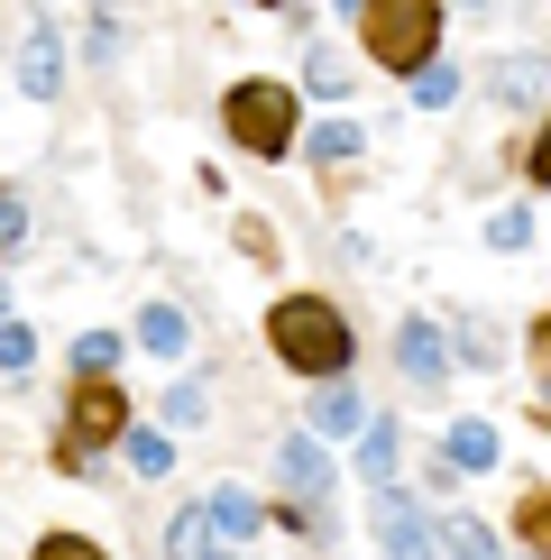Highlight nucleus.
<instances>
[{
	"label": "nucleus",
	"mask_w": 551,
	"mask_h": 560,
	"mask_svg": "<svg viewBox=\"0 0 551 560\" xmlns=\"http://www.w3.org/2000/svg\"><path fill=\"white\" fill-rule=\"evenodd\" d=\"M19 240H28V202L0 184V258H19Z\"/></svg>",
	"instance_id": "a878e982"
},
{
	"label": "nucleus",
	"mask_w": 551,
	"mask_h": 560,
	"mask_svg": "<svg viewBox=\"0 0 551 560\" xmlns=\"http://www.w3.org/2000/svg\"><path fill=\"white\" fill-rule=\"evenodd\" d=\"M450 349H459L469 368H496V359H505V340L488 331V322H459V340H450Z\"/></svg>",
	"instance_id": "393cba45"
},
{
	"label": "nucleus",
	"mask_w": 551,
	"mask_h": 560,
	"mask_svg": "<svg viewBox=\"0 0 551 560\" xmlns=\"http://www.w3.org/2000/svg\"><path fill=\"white\" fill-rule=\"evenodd\" d=\"M212 524H221V542H258V533H267V505L248 497V487H221V497H212Z\"/></svg>",
	"instance_id": "dca6fc26"
},
{
	"label": "nucleus",
	"mask_w": 551,
	"mask_h": 560,
	"mask_svg": "<svg viewBox=\"0 0 551 560\" xmlns=\"http://www.w3.org/2000/svg\"><path fill=\"white\" fill-rule=\"evenodd\" d=\"M331 248H340V267H377V248H367V230H340Z\"/></svg>",
	"instance_id": "7c9ffc66"
},
{
	"label": "nucleus",
	"mask_w": 551,
	"mask_h": 560,
	"mask_svg": "<svg viewBox=\"0 0 551 560\" xmlns=\"http://www.w3.org/2000/svg\"><path fill=\"white\" fill-rule=\"evenodd\" d=\"M304 156H313L321 175L350 166V156H359V120H313V129H304Z\"/></svg>",
	"instance_id": "6ab92c4d"
},
{
	"label": "nucleus",
	"mask_w": 551,
	"mask_h": 560,
	"mask_svg": "<svg viewBox=\"0 0 551 560\" xmlns=\"http://www.w3.org/2000/svg\"><path fill=\"white\" fill-rule=\"evenodd\" d=\"M478 92L505 110H551V56H496L478 65Z\"/></svg>",
	"instance_id": "423d86ee"
},
{
	"label": "nucleus",
	"mask_w": 551,
	"mask_h": 560,
	"mask_svg": "<svg viewBox=\"0 0 551 560\" xmlns=\"http://www.w3.org/2000/svg\"><path fill=\"white\" fill-rule=\"evenodd\" d=\"M396 451H405V432H396V413H377V423L359 432V478H377V487H396Z\"/></svg>",
	"instance_id": "4468645a"
},
{
	"label": "nucleus",
	"mask_w": 551,
	"mask_h": 560,
	"mask_svg": "<svg viewBox=\"0 0 551 560\" xmlns=\"http://www.w3.org/2000/svg\"><path fill=\"white\" fill-rule=\"evenodd\" d=\"M515 533H524V551H542V560H551V487H534V497L515 505Z\"/></svg>",
	"instance_id": "4be33fe9"
},
{
	"label": "nucleus",
	"mask_w": 551,
	"mask_h": 560,
	"mask_svg": "<svg viewBox=\"0 0 551 560\" xmlns=\"http://www.w3.org/2000/svg\"><path fill=\"white\" fill-rule=\"evenodd\" d=\"M156 413H166V432H202V423H212V386H202V377H175L166 395H156Z\"/></svg>",
	"instance_id": "f3484780"
},
{
	"label": "nucleus",
	"mask_w": 551,
	"mask_h": 560,
	"mask_svg": "<svg viewBox=\"0 0 551 560\" xmlns=\"http://www.w3.org/2000/svg\"><path fill=\"white\" fill-rule=\"evenodd\" d=\"M367 533H377V560H442V533H432V515L405 487H377L367 497Z\"/></svg>",
	"instance_id": "39448f33"
},
{
	"label": "nucleus",
	"mask_w": 551,
	"mask_h": 560,
	"mask_svg": "<svg viewBox=\"0 0 551 560\" xmlns=\"http://www.w3.org/2000/svg\"><path fill=\"white\" fill-rule=\"evenodd\" d=\"M478 10H488V0H478Z\"/></svg>",
	"instance_id": "f704fd0d"
},
{
	"label": "nucleus",
	"mask_w": 551,
	"mask_h": 560,
	"mask_svg": "<svg viewBox=\"0 0 551 560\" xmlns=\"http://www.w3.org/2000/svg\"><path fill=\"white\" fill-rule=\"evenodd\" d=\"M221 524H212V505H184V515L166 524V560H221Z\"/></svg>",
	"instance_id": "ddd939ff"
},
{
	"label": "nucleus",
	"mask_w": 551,
	"mask_h": 560,
	"mask_svg": "<svg viewBox=\"0 0 551 560\" xmlns=\"http://www.w3.org/2000/svg\"><path fill=\"white\" fill-rule=\"evenodd\" d=\"M524 175H534V184H542V194H551V120L534 129V148H524Z\"/></svg>",
	"instance_id": "c756f323"
},
{
	"label": "nucleus",
	"mask_w": 551,
	"mask_h": 560,
	"mask_svg": "<svg viewBox=\"0 0 551 560\" xmlns=\"http://www.w3.org/2000/svg\"><path fill=\"white\" fill-rule=\"evenodd\" d=\"M331 10H340V19H367V0H331Z\"/></svg>",
	"instance_id": "2f4dec72"
},
{
	"label": "nucleus",
	"mask_w": 551,
	"mask_h": 560,
	"mask_svg": "<svg viewBox=\"0 0 551 560\" xmlns=\"http://www.w3.org/2000/svg\"><path fill=\"white\" fill-rule=\"evenodd\" d=\"M0 313H10V294H0Z\"/></svg>",
	"instance_id": "72a5a7b5"
},
{
	"label": "nucleus",
	"mask_w": 551,
	"mask_h": 560,
	"mask_svg": "<svg viewBox=\"0 0 551 560\" xmlns=\"http://www.w3.org/2000/svg\"><path fill=\"white\" fill-rule=\"evenodd\" d=\"M304 92H313V102H340V92H350V56H340L331 37L304 46Z\"/></svg>",
	"instance_id": "a211bd4d"
},
{
	"label": "nucleus",
	"mask_w": 551,
	"mask_h": 560,
	"mask_svg": "<svg viewBox=\"0 0 551 560\" xmlns=\"http://www.w3.org/2000/svg\"><path fill=\"white\" fill-rule=\"evenodd\" d=\"M276 478H285L304 505H331V478L340 469H331V451H321L313 432H294V441H276Z\"/></svg>",
	"instance_id": "1a4fd4ad"
},
{
	"label": "nucleus",
	"mask_w": 551,
	"mask_h": 560,
	"mask_svg": "<svg viewBox=\"0 0 551 560\" xmlns=\"http://www.w3.org/2000/svg\"><path fill=\"white\" fill-rule=\"evenodd\" d=\"M542 386H551V322H542Z\"/></svg>",
	"instance_id": "473e14b6"
},
{
	"label": "nucleus",
	"mask_w": 551,
	"mask_h": 560,
	"mask_svg": "<svg viewBox=\"0 0 551 560\" xmlns=\"http://www.w3.org/2000/svg\"><path fill=\"white\" fill-rule=\"evenodd\" d=\"M432 533H442V560H505L496 533L478 524V515H432Z\"/></svg>",
	"instance_id": "2eb2a0df"
},
{
	"label": "nucleus",
	"mask_w": 551,
	"mask_h": 560,
	"mask_svg": "<svg viewBox=\"0 0 551 560\" xmlns=\"http://www.w3.org/2000/svg\"><path fill=\"white\" fill-rule=\"evenodd\" d=\"M267 349L294 368V377H350V359H359V331H350V313H340L331 294H285L267 313Z\"/></svg>",
	"instance_id": "f257e3e1"
},
{
	"label": "nucleus",
	"mask_w": 551,
	"mask_h": 560,
	"mask_svg": "<svg viewBox=\"0 0 551 560\" xmlns=\"http://www.w3.org/2000/svg\"><path fill=\"white\" fill-rule=\"evenodd\" d=\"M450 359H459V349L442 340V322H432V313H405V331H396V368H405V377H413V386H442Z\"/></svg>",
	"instance_id": "6e6552de"
},
{
	"label": "nucleus",
	"mask_w": 551,
	"mask_h": 560,
	"mask_svg": "<svg viewBox=\"0 0 551 560\" xmlns=\"http://www.w3.org/2000/svg\"><path fill=\"white\" fill-rule=\"evenodd\" d=\"M19 92H28V102H56V92H65V46H56V19H37V28L19 37Z\"/></svg>",
	"instance_id": "9d476101"
},
{
	"label": "nucleus",
	"mask_w": 551,
	"mask_h": 560,
	"mask_svg": "<svg viewBox=\"0 0 551 560\" xmlns=\"http://www.w3.org/2000/svg\"><path fill=\"white\" fill-rule=\"evenodd\" d=\"M120 451H129V469H138V478H166V469H175V441H166V432H129Z\"/></svg>",
	"instance_id": "5701e85b"
},
{
	"label": "nucleus",
	"mask_w": 551,
	"mask_h": 560,
	"mask_svg": "<svg viewBox=\"0 0 551 560\" xmlns=\"http://www.w3.org/2000/svg\"><path fill=\"white\" fill-rule=\"evenodd\" d=\"M450 92H459V74H450V65H423V74H413V102H423V110H442Z\"/></svg>",
	"instance_id": "cd10ccee"
},
{
	"label": "nucleus",
	"mask_w": 551,
	"mask_h": 560,
	"mask_svg": "<svg viewBox=\"0 0 551 560\" xmlns=\"http://www.w3.org/2000/svg\"><path fill=\"white\" fill-rule=\"evenodd\" d=\"M28 368H37V331L19 313H0V377H28Z\"/></svg>",
	"instance_id": "412c9836"
},
{
	"label": "nucleus",
	"mask_w": 551,
	"mask_h": 560,
	"mask_svg": "<svg viewBox=\"0 0 551 560\" xmlns=\"http://www.w3.org/2000/svg\"><path fill=\"white\" fill-rule=\"evenodd\" d=\"M129 340H138V349H156V359H184V340H194V322H184V303H148Z\"/></svg>",
	"instance_id": "f8f14e48"
},
{
	"label": "nucleus",
	"mask_w": 551,
	"mask_h": 560,
	"mask_svg": "<svg viewBox=\"0 0 551 560\" xmlns=\"http://www.w3.org/2000/svg\"><path fill=\"white\" fill-rule=\"evenodd\" d=\"M37 560H110V551L92 542V533H46V542H37Z\"/></svg>",
	"instance_id": "bb28decb"
},
{
	"label": "nucleus",
	"mask_w": 551,
	"mask_h": 560,
	"mask_svg": "<svg viewBox=\"0 0 551 560\" xmlns=\"http://www.w3.org/2000/svg\"><path fill=\"white\" fill-rule=\"evenodd\" d=\"M110 46H120V19L102 10V19H92V28H83V56H92V65H110Z\"/></svg>",
	"instance_id": "c85d7f7f"
},
{
	"label": "nucleus",
	"mask_w": 551,
	"mask_h": 560,
	"mask_svg": "<svg viewBox=\"0 0 551 560\" xmlns=\"http://www.w3.org/2000/svg\"><path fill=\"white\" fill-rule=\"evenodd\" d=\"M120 359H129V331H83L74 340V377H120Z\"/></svg>",
	"instance_id": "aec40b11"
},
{
	"label": "nucleus",
	"mask_w": 551,
	"mask_h": 560,
	"mask_svg": "<svg viewBox=\"0 0 551 560\" xmlns=\"http://www.w3.org/2000/svg\"><path fill=\"white\" fill-rule=\"evenodd\" d=\"M359 37H367V65L377 74L413 83L423 65H442V0H367Z\"/></svg>",
	"instance_id": "f03ea898"
},
{
	"label": "nucleus",
	"mask_w": 551,
	"mask_h": 560,
	"mask_svg": "<svg viewBox=\"0 0 551 560\" xmlns=\"http://www.w3.org/2000/svg\"><path fill=\"white\" fill-rule=\"evenodd\" d=\"M488 248H534V212H524V202L488 212Z\"/></svg>",
	"instance_id": "b1692460"
},
{
	"label": "nucleus",
	"mask_w": 551,
	"mask_h": 560,
	"mask_svg": "<svg viewBox=\"0 0 551 560\" xmlns=\"http://www.w3.org/2000/svg\"><path fill=\"white\" fill-rule=\"evenodd\" d=\"M102 10H110V0H102Z\"/></svg>",
	"instance_id": "c9c22d12"
},
{
	"label": "nucleus",
	"mask_w": 551,
	"mask_h": 560,
	"mask_svg": "<svg viewBox=\"0 0 551 560\" xmlns=\"http://www.w3.org/2000/svg\"><path fill=\"white\" fill-rule=\"evenodd\" d=\"M442 459H450L459 478H488L496 459H505V441H496V423H478V413H469V423H450V432H442Z\"/></svg>",
	"instance_id": "9b49d317"
},
{
	"label": "nucleus",
	"mask_w": 551,
	"mask_h": 560,
	"mask_svg": "<svg viewBox=\"0 0 551 560\" xmlns=\"http://www.w3.org/2000/svg\"><path fill=\"white\" fill-rule=\"evenodd\" d=\"M110 441H129V395L120 377H83L74 395H65V432H56V469L83 478L92 459L110 451Z\"/></svg>",
	"instance_id": "7ed1b4c3"
},
{
	"label": "nucleus",
	"mask_w": 551,
	"mask_h": 560,
	"mask_svg": "<svg viewBox=\"0 0 551 560\" xmlns=\"http://www.w3.org/2000/svg\"><path fill=\"white\" fill-rule=\"evenodd\" d=\"M367 423H377V413H367V395H359L350 377H321V386L304 395V432H313V441H359Z\"/></svg>",
	"instance_id": "0eeeda50"
},
{
	"label": "nucleus",
	"mask_w": 551,
	"mask_h": 560,
	"mask_svg": "<svg viewBox=\"0 0 551 560\" xmlns=\"http://www.w3.org/2000/svg\"><path fill=\"white\" fill-rule=\"evenodd\" d=\"M221 129H230V148H248V156H285V148H304V120H294V92L285 83H230V102H221Z\"/></svg>",
	"instance_id": "20e7f679"
}]
</instances>
